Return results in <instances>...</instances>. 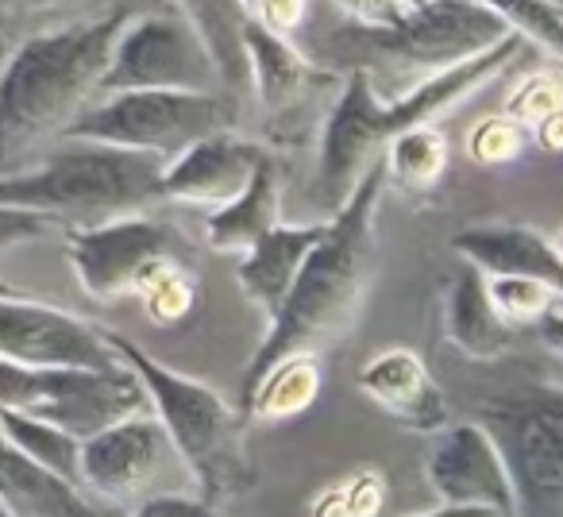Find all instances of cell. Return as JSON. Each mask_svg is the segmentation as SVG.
Listing matches in <instances>:
<instances>
[{
  "instance_id": "f546056e",
  "label": "cell",
  "mask_w": 563,
  "mask_h": 517,
  "mask_svg": "<svg viewBox=\"0 0 563 517\" xmlns=\"http://www.w3.org/2000/svg\"><path fill=\"white\" fill-rule=\"evenodd\" d=\"M521 143H525V128L501 112V117L483 120V124L471 132L467 151H471V158L490 166V163H506V158L521 155Z\"/></svg>"
},
{
  "instance_id": "9c48e42d",
  "label": "cell",
  "mask_w": 563,
  "mask_h": 517,
  "mask_svg": "<svg viewBox=\"0 0 563 517\" xmlns=\"http://www.w3.org/2000/svg\"><path fill=\"white\" fill-rule=\"evenodd\" d=\"M0 409L24 414L89 440L128 417L151 414L143 383L128 367H24L0 360Z\"/></svg>"
},
{
  "instance_id": "277c9868",
  "label": "cell",
  "mask_w": 563,
  "mask_h": 517,
  "mask_svg": "<svg viewBox=\"0 0 563 517\" xmlns=\"http://www.w3.org/2000/svg\"><path fill=\"white\" fill-rule=\"evenodd\" d=\"M166 158L104 143L63 140L35 166L0 178V205L43 212L74 228L132 217L158 197Z\"/></svg>"
},
{
  "instance_id": "ba28073f",
  "label": "cell",
  "mask_w": 563,
  "mask_h": 517,
  "mask_svg": "<svg viewBox=\"0 0 563 517\" xmlns=\"http://www.w3.org/2000/svg\"><path fill=\"white\" fill-rule=\"evenodd\" d=\"M232 94H189V89H132V94L97 97L66 140L104 143V147L143 151V155L178 158L197 140L232 132Z\"/></svg>"
},
{
  "instance_id": "30bf717a",
  "label": "cell",
  "mask_w": 563,
  "mask_h": 517,
  "mask_svg": "<svg viewBox=\"0 0 563 517\" xmlns=\"http://www.w3.org/2000/svg\"><path fill=\"white\" fill-rule=\"evenodd\" d=\"M70 255L78 283L97 301H117L135 294L140 298L170 267H194V251L166 220L155 217H117L104 224L70 228Z\"/></svg>"
},
{
  "instance_id": "83f0119b",
  "label": "cell",
  "mask_w": 563,
  "mask_h": 517,
  "mask_svg": "<svg viewBox=\"0 0 563 517\" xmlns=\"http://www.w3.org/2000/svg\"><path fill=\"white\" fill-rule=\"evenodd\" d=\"M490 286V301L509 324H540V317L552 309L555 290L537 278H486Z\"/></svg>"
},
{
  "instance_id": "7c38bea8",
  "label": "cell",
  "mask_w": 563,
  "mask_h": 517,
  "mask_svg": "<svg viewBox=\"0 0 563 517\" xmlns=\"http://www.w3.org/2000/svg\"><path fill=\"white\" fill-rule=\"evenodd\" d=\"M170 463L186 460L178 455L170 432L155 414L128 417V421L81 440V486L104 506L147 502V486H155V479H163Z\"/></svg>"
},
{
  "instance_id": "ab89813d",
  "label": "cell",
  "mask_w": 563,
  "mask_h": 517,
  "mask_svg": "<svg viewBox=\"0 0 563 517\" xmlns=\"http://www.w3.org/2000/svg\"><path fill=\"white\" fill-rule=\"evenodd\" d=\"M0 517H12V509L4 506V498H0Z\"/></svg>"
},
{
  "instance_id": "8992f818",
  "label": "cell",
  "mask_w": 563,
  "mask_h": 517,
  "mask_svg": "<svg viewBox=\"0 0 563 517\" xmlns=\"http://www.w3.org/2000/svg\"><path fill=\"white\" fill-rule=\"evenodd\" d=\"M514 486V517H563V386L514 378L475 402Z\"/></svg>"
},
{
  "instance_id": "484cf974",
  "label": "cell",
  "mask_w": 563,
  "mask_h": 517,
  "mask_svg": "<svg viewBox=\"0 0 563 517\" xmlns=\"http://www.w3.org/2000/svg\"><path fill=\"white\" fill-rule=\"evenodd\" d=\"M383 158H386L390 178H401V182H409V186H432V182L444 174V163H448L444 132H437L432 124L409 128V132H401L398 140L386 147Z\"/></svg>"
},
{
  "instance_id": "d590c367",
  "label": "cell",
  "mask_w": 563,
  "mask_h": 517,
  "mask_svg": "<svg viewBox=\"0 0 563 517\" xmlns=\"http://www.w3.org/2000/svg\"><path fill=\"white\" fill-rule=\"evenodd\" d=\"M58 4H70V0H0V16H12V12H27V9H58Z\"/></svg>"
},
{
  "instance_id": "4dcf8cb0",
  "label": "cell",
  "mask_w": 563,
  "mask_h": 517,
  "mask_svg": "<svg viewBox=\"0 0 563 517\" xmlns=\"http://www.w3.org/2000/svg\"><path fill=\"white\" fill-rule=\"evenodd\" d=\"M243 12V20L271 28V32L286 35L306 20V0H235Z\"/></svg>"
},
{
  "instance_id": "9a60e30c",
  "label": "cell",
  "mask_w": 563,
  "mask_h": 517,
  "mask_svg": "<svg viewBox=\"0 0 563 517\" xmlns=\"http://www.w3.org/2000/svg\"><path fill=\"white\" fill-rule=\"evenodd\" d=\"M263 158L266 151L258 143L240 140L235 132L205 135V140H197L194 147H186L178 158L166 163L158 197L217 212L247 189Z\"/></svg>"
},
{
  "instance_id": "8d00e7d4",
  "label": "cell",
  "mask_w": 563,
  "mask_h": 517,
  "mask_svg": "<svg viewBox=\"0 0 563 517\" xmlns=\"http://www.w3.org/2000/svg\"><path fill=\"white\" fill-rule=\"evenodd\" d=\"M540 140H544L552 151H563V109L555 112L552 120H544V124H540Z\"/></svg>"
},
{
  "instance_id": "2e32d148",
  "label": "cell",
  "mask_w": 563,
  "mask_h": 517,
  "mask_svg": "<svg viewBox=\"0 0 563 517\" xmlns=\"http://www.w3.org/2000/svg\"><path fill=\"white\" fill-rule=\"evenodd\" d=\"M243 58H247V86H255V97L271 117L286 120L313 105L317 94L329 86H340L336 74H324L294 47L286 35L271 32V28L243 20Z\"/></svg>"
},
{
  "instance_id": "ffe728a7",
  "label": "cell",
  "mask_w": 563,
  "mask_h": 517,
  "mask_svg": "<svg viewBox=\"0 0 563 517\" xmlns=\"http://www.w3.org/2000/svg\"><path fill=\"white\" fill-rule=\"evenodd\" d=\"M329 224V220H324ZM324 224H278L243 255L240 263V290L266 314V321L282 314L306 267L309 251L321 243Z\"/></svg>"
},
{
  "instance_id": "1f68e13d",
  "label": "cell",
  "mask_w": 563,
  "mask_h": 517,
  "mask_svg": "<svg viewBox=\"0 0 563 517\" xmlns=\"http://www.w3.org/2000/svg\"><path fill=\"white\" fill-rule=\"evenodd\" d=\"M55 228V220L43 217V212L32 209H12V205H0V255L27 240H40Z\"/></svg>"
},
{
  "instance_id": "74e56055",
  "label": "cell",
  "mask_w": 563,
  "mask_h": 517,
  "mask_svg": "<svg viewBox=\"0 0 563 517\" xmlns=\"http://www.w3.org/2000/svg\"><path fill=\"white\" fill-rule=\"evenodd\" d=\"M16 35H12V28H9V16H0V74H4V66H9V58H12V51H16Z\"/></svg>"
},
{
  "instance_id": "cb8c5ba5",
  "label": "cell",
  "mask_w": 563,
  "mask_h": 517,
  "mask_svg": "<svg viewBox=\"0 0 563 517\" xmlns=\"http://www.w3.org/2000/svg\"><path fill=\"white\" fill-rule=\"evenodd\" d=\"M317 391H321L317 355H290L258 378V386L247 394V409L255 421H286L313 406Z\"/></svg>"
},
{
  "instance_id": "6da1fadb",
  "label": "cell",
  "mask_w": 563,
  "mask_h": 517,
  "mask_svg": "<svg viewBox=\"0 0 563 517\" xmlns=\"http://www.w3.org/2000/svg\"><path fill=\"white\" fill-rule=\"evenodd\" d=\"M132 12V4H117L101 16L16 43L0 74V178L40 163L101 97L112 47Z\"/></svg>"
},
{
  "instance_id": "836d02e7",
  "label": "cell",
  "mask_w": 563,
  "mask_h": 517,
  "mask_svg": "<svg viewBox=\"0 0 563 517\" xmlns=\"http://www.w3.org/2000/svg\"><path fill=\"white\" fill-rule=\"evenodd\" d=\"M336 4L355 28H390L406 16L398 0H336Z\"/></svg>"
},
{
  "instance_id": "7402d4cb",
  "label": "cell",
  "mask_w": 563,
  "mask_h": 517,
  "mask_svg": "<svg viewBox=\"0 0 563 517\" xmlns=\"http://www.w3.org/2000/svg\"><path fill=\"white\" fill-rule=\"evenodd\" d=\"M278 209H282V189H278V166L266 155L258 163L255 178L247 182L235 201H228L224 209L209 212L205 220V240L217 251H243L247 255L271 228H278Z\"/></svg>"
},
{
  "instance_id": "e575fe53",
  "label": "cell",
  "mask_w": 563,
  "mask_h": 517,
  "mask_svg": "<svg viewBox=\"0 0 563 517\" xmlns=\"http://www.w3.org/2000/svg\"><path fill=\"white\" fill-rule=\"evenodd\" d=\"M537 329H540V337H544V344L552 348L555 355H563V294H555L552 309L540 317Z\"/></svg>"
},
{
  "instance_id": "4fadbf2b",
  "label": "cell",
  "mask_w": 563,
  "mask_h": 517,
  "mask_svg": "<svg viewBox=\"0 0 563 517\" xmlns=\"http://www.w3.org/2000/svg\"><path fill=\"white\" fill-rule=\"evenodd\" d=\"M0 360L24 367H124L109 344V329L20 298H0Z\"/></svg>"
},
{
  "instance_id": "f1b7e54d",
  "label": "cell",
  "mask_w": 563,
  "mask_h": 517,
  "mask_svg": "<svg viewBox=\"0 0 563 517\" xmlns=\"http://www.w3.org/2000/svg\"><path fill=\"white\" fill-rule=\"evenodd\" d=\"M560 109H563L560 78H548V74H540V78H529L514 97H509L506 117L517 120V124L525 128V124H544V120H552Z\"/></svg>"
},
{
  "instance_id": "ac0fdd59",
  "label": "cell",
  "mask_w": 563,
  "mask_h": 517,
  "mask_svg": "<svg viewBox=\"0 0 563 517\" xmlns=\"http://www.w3.org/2000/svg\"><path fill=\"white\" fill-rule=\"evenodd\" d=\"M0 498L12 517H120L97 502L86 486L55 475L43 463L27 460L0 429Z\"/></svg>"
},
{
  "instance_id": "4316f807",
  "label": "cell",
  "mask_w": 563,
  "mask_h": 517,
  "mask_svg": "<svg viewBox=\"0 0 563 517\" xmlns=\"http://www.w3.org/2000/svg\"><path fill=\"white\" fill-rule=\"evenodd\" d=\"M525 43L563 58V4L560 0H486Z\"/></svg>"
},
{
  "instance_id": "d4e9b609",
  "label": "cell",
  "mask_w": 563,
  "mask_h": 517,
  "mask_svg": "<svg viewBox=\"0 0 563 517\" xmlns=\"http://www.w3.org/2000/svg\"><path fill=\"white\" fill-rule=\"evenodd\" d=\"M0 429L27 460L43 463L47 471L55 475L70 479V483L81 486V440L70 437L66 429L47 421H35V417L24 414H9V409H0Z\"/></svg>"
},
{
  "instance_id": "b9f144b4",
  "label": "cell",
  "mask_w": 563,
  "mask_h": 517,
  "mask_svg": "<svg viewBox=\"0 0 563 517\" xmlns=\"http://www.w3.org/2000/svg\"><path fill=\"white\" fill-rule=\"evenodd\" d=\"M560 4H563V0H560Z\"/></svg>"
},
{
  "instance_id": "3957f363",
  "label": "cell",
  "mask_w": 563,
  "mask_h": 517,
  "mask_svg": "<svg viewBox=\"0 0 563 517\" xmlns=\"http://www.w3.org/2000/svg\"><path fill=\"white\" fill-rule=\"evenodd\" d=\"M525 51L521 35H509L498 47H490L486 55L471 58V63L455 66L448 74L421 81L409 94L383 101L375 94V81L363 70H352L340 89L336 105L329 109L321 132V155H317V197L329 205L332 212L352 197V189L360 186L363 170L375 158L386 155L394 140L409 128L432 124V117H440L444 109H452L455 101H463L467 94H475L478 86L501 74L517 55Z\"/></svg>"
},
{
  "instance_id": "5b68a950",
  "label": "cell",
  "mask_w": 563,
  "mask_h": 517,
  "mask_svg": "<svg viewBox=\"0 0 563 517\" xmlns=\"http://www.w3.org/2000/svg\"><path fill=\"white\" fill-rule=\"evenodd\" d=\"M514 28L486 4V0H432L413 9L390 28H355L347 24L332 51L355 58V70H371L367 78H413V86L448 74L471 58L486 55L509 40Z\"/></svg>"
},
{
  "instance_id": "52a82bcc",
  "label": "cell",
  "mask_w": 563,
  "mask_h": 517,
  "mask_svg": "<svg viewBox=\"0 0 563 517\" xmlns=\"http://www.w3.org/2000/svg\"><path fill=\"white\" fill-rule=\"evenodd\" d=\"M109 344L117 360L143 383L151 414L170 432L189 475L205 486V502L212 506L220 491H232L243 479L240 460H235V417L228 402L197 378L163 367L155 355H147L135 340H124L120 332H109Z\"/></svg>"
},
{
  "instance_id": "5bb4252c",
  "label": "cell",
  "mask_w": 563,
  "mask_h": 517,
  "mask_svg": "<svg viewBox=\"0 0 563 517\" xmlns=\"http://www.w3.org/2000/svg\"><path fill=\"white\" fill-rule=\"evenodd\" d=\"M424 475L444 506L490 509L498 517H514V486L501 463L498 444L478 421H463L437 432L429 448Z\"/></svg>"
},
{
  "instance_id": "d6a6232c",
  "label": "cell",
  "mask_w": 563,
  "mask_h": 517,
  "mask_svg": "<svg viewBox=\"0 0 563 517\" xmlns=\"http://www.w3.org/2000/svg\"><path fill=\"white\" fill-rule=\"evenodd\" d=\"M128 517H220L205 498H186V494H155L140 502Z\"/></svg>"
},
{
  "instance_id": "603a6c76",
  "label": "cell",
  "mask_w": 563,
  "mask_h": 517,
  "mask_svg": "<svg viewBox=\"0 0 563 517\" xmlns=\"http://www.w3.org/2000/svg\"><path fill=\"white\" fill-rule=\"evenodd\" d=\"M174 9L201 32V40L209 43L212 58L220 66L224 89L247 86V58H243V12L235 0H170Z\"/></svg>"
},
{
  "instance_id": "60d3db41",
  "label": "cell",
  "mask_w": 563,
  "mask_h": 517,
  "mask_svg": "<svg viewBox=\"0 0 563 517\" xmlns=\"http://www.w3.org/2000/svg\"><path fill=\"white\" fill-rule=\"evenodd\" d=\"M555 248H560V255H563V235H560V243H555Z\"/></svg>"
},
{
  "instance_id": "f35d334b",
  "label": "cell",
  "mask_w": 563,
  "mask_h": 517,
  "mask_svg": "<svg viewBox=\"0 0 563 517\" xmlns=\"http://www.w3.org/2000/svg\"><path fill=\"white\" fill-rule=\"evenodd\" d=\"M417 517H498L490 509H467V506H440L432 514H417Z\"/></svg>"
},
{
  "instance_id": "7a4b0ae2",
  "label": "cell",
  "mask_w": 563,
  "mask_h": 517,
  "mask_svg": "<svg viewBox=\"0 0 563 517\" xmlns=\"http://www.w3.org/2000/svg\"><path fill=\"white\" fill-rule=\"evenodd\" d=\"M386 178H390L386 158H375L363 170L352 197L332 212V220L324 224L321 243L309 251L290 298H286L282 314L271 321L263 348L255 352V363L247 371V394L282 360H290V355H317L324 344H332L352 324L363 290L371 283V267H375V251H378L375 220L386 194Z\"/></svg>"
},
{
  "instance_id": "e0dca14e",
  "label": "cell",
  "mask_w": 563,
  "mask_h": 517,
  "mask_svg": "<svg viewBox=\"0 0 563 517\" xmlns=\"http://www.w3.org/2000/svg\"><path fill=\"white\" fill-rule=\"evenodd\" d=\"M455 251L486 278H537L563 294V255L548 235L525 224H478L455 235Z\"/></svg>"
},
{
  "instance_id": "44dd1931",
  "label": "cell",
  "mask_w": 563,
  "mask_h": 517,
  "mask_svg": "<svg viewBox=\"0 0 563 517\" xmlns=\"http://www.w3.org/2000/svg\"><path fill=\"white\" fill-rule=\"evenodd\" d=\"M444 321H448V340H452L463 355H471V360H478V363L501 360V355L514 348V337H517L514 324L494 309L486 275L478 267H471V263L452 278Z\"/></svg>"
},
{
  "instance_id": "d6986e66",
  "label": "cell",
  "mask_w": 563,
  "mask_h": 517,
  "mask_svg": "<svg viewBox=\"0 0 563 517\" xmlns=\"http://www.w3.org/2000/svg\"><path fill=\"white\" fill-rule=\"evenodd\" d=\"M360 391L413 432H440L448 425L444 394L432 383L421 355L406 348L375 355L360 371Z\"/></svg>"
},
{
  "instance_id": "8fae6325",
  "label": "cell",
  "mask_w": 563,
  "mask_h": 517,
  "mask_svg": "<svg viewBox=\"0 0 563 517\" xmlns=\"http://www.w3.org/2000/svg\"><path fill=\"white\" fill-rule=\"evenodd\" d=\"M132 89H189V94H228L209 43L178 9L132 12L112 47L101 97Z\"/></svg>"
}]
</instances>
